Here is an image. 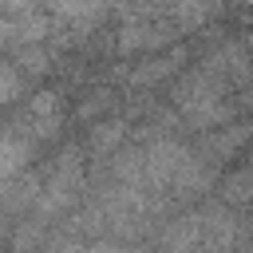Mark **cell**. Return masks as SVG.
Instances as JSON below:
<instances>
[{"label":"cell","mask_w":253,"mask_h":253,"mask_svg":"<svg viewBox=\"0 0 253 253\" xmlns=\"http://www.w3.org/2000/svg\"><path fill=\"white\" fill-rule=\"evenodd\" d=\"M0 221H4V213H0Z\"/></svg>","instance_id":"cell-11"},{"label":"cell","mask_w":253,"mask_h":253,"mask_svg":"<svg viewBox=\"0 0 253 253\" xmlns=\"http://www.w3.org/2000/svg\"><path fill=\"white\" fill-rule=\"evenodd\" d=\"M24 87H28V71L16 67V63H4V59H0V107L16 103V99L24 95Z\"/></svg>","instance_id":"cell-9"},{"label":"cell","mask_w":253,"mask_h":253,"mask_svg":"<svg viewBox=\"0 0 253 253\" xmlns=\"http://www.w3.org/2000/svg\"><path fill=\"white\" fill-rule=\"evenodd\" d=\"M63 119H67V103H63V95L59 91H36V95H28L24 103H20V111L12 115V130H20L24 138H32L36 146L40 142H47V138H55L59 130H63Z\"/></svg>","instance_id":"cell-4"},{"label":"cell","mask_w":253,"mask_h":253,"mask_svg":"<svg viewBox=\"0 0 253 253\" xmlns=\"http://www.w3.org/2000/svg\"><path fill=\"white\" fill-rule=\"evenodd\" d=\"M154 245L162 249H241L253 245V229L245 225L233 206H198L182 217H174L162 233H154Z\"/></svg>","instance_id":"cell-3"},{"label":"cell","mask_w":253,"mask_h":253,"mask_svg":"<svg viewBox=\"0 0 253 253\" xmlns=\"http://www.w3.org/2000/svg\"><path fill=\"white\" fill-rule=\"evenodd\" d=\"M170 103L182 126L198 134L253 115V51L241 40H221L178 75Z\"/></svg>","instance_id":"cell-1"},{"label":"cell","mask_w":253,"mask_h":253,"mask_svg":"<svg viewBox=\"0 0 253 253\" xmlns=\"http://www.w3.org/2000/svg\"><path fill=\"white\" fill-rule=\"evenodd\" d=\"M210 4H213V0H210Z\"/></svg>","instance_id":"cell-12"},{"label":"cell","mask_w":253,"mask_h":253,"mask_svg":"<svg viewBox=\"0 0 253 253\" xmlns=\"http://www.w3.org/2000/svg\"><path fill=\"white\" fill-rule=\"evenodd\" d=\"M217 198L233 210H253V158H245L225 178H217Z\"/></svg>","instance_id":"cell-8"},{"label":"cell","mask_w":253,"mask_h":253,"mask_svg":"<svg viewBox=\"0 0 253 253\" xmlns=\"http://www.w3.org/2000/svg\"><path fill=\"white\" fill-rule=\"evenodd\" d=\"M87 154H83V146L75 142V146H67L63 154H55L47 166H43V174H40V194H36V202H32V210L24 213V229L12 237V245H36V241H43L40 237V229L43 225H55L59 217H67L75 206H79V198L87 194Z\"/></svg>","instance_id":"cell-2"},{"label":"cell","mask_w":253,"mask_h":253,"mask_svg":"<svg viewBox=\"0 0 253 253\" xmlns=\"http://www.w3.org/2000/svg\"><path fill=\"white\" fill-rule=\"evenodd\" d=\"M126 134H130V123L126 119H99L87 134H83V154L87 158H95V162H103L107 154H115L123 142H126Z\"/></svg>","instance_id":"cell-7"},{"label":"cell","mask_w":253,"mask_h":253,"mask_svg":"<svg viewBox=\"0 0 253 253\" xmlns=\"http://www.w3.org/2000/svg\"><path fill=\"white\" fill-rule=\"evenodd\" d=\"M32 154H36V142H32V138H24V134L12 130V126L0 130V190L28 170Z\"/></svg>","instance_id":"cell-6"},{"label":"cell","mask_w":253,"mask_h":253,"mask_svg":"<svg viewBox=\"0 0 253 253\" xmlns=\"http://www.w3.org/2000/svg\"><path fill=\"white\" fill-rule=\"evenodd\" d=\"M111 103H115V95H111V91H91V95H87V99H83V103L75 107V119H83V123H87L91 115L99 119V115H103V111H107Z\"/></svg>","instance_id":"cell-10"},{"label":"cell","mask_w":253,"mask_h":253,"mask_svg":"<svg viewBox=\"0 0 253 253\" xmlns=\"http://www.w3.org/2000/svg\"><path fill=\"white\" fill-rule=\"evenodd\" d=\"M186 63H190V47H186V43H170V47L150 51L142 63L115 67V71H111V79H119V83H123V87H130V91H146V87H158V83H166V79L182 75V71H186Z\"/></svg>","instance_id":"cell-5"}]
</instances>
